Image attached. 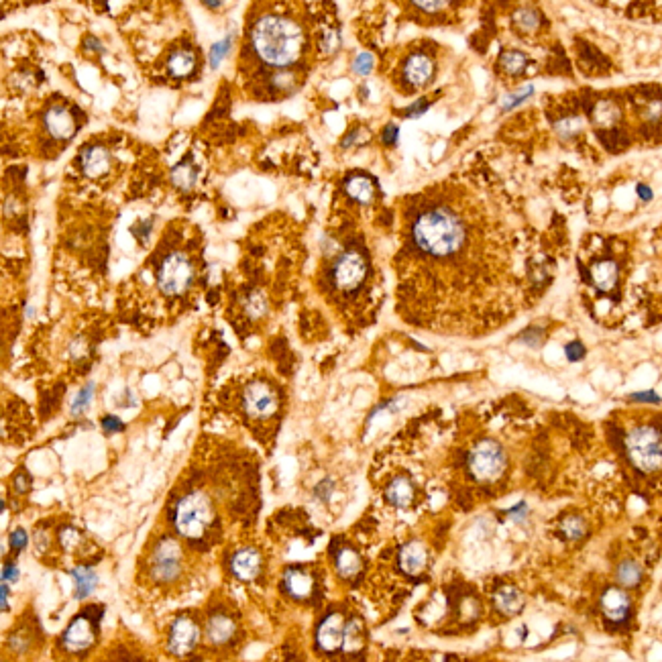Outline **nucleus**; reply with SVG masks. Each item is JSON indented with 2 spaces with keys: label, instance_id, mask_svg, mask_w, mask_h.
<instances>
[{
  "label": "nucleus",
  "instance_id": "f3484780",
  "mask_svg": "<svg viewBox=\"0 0 662 662\" xmlns=\"http://www.w3.org/2000/svg\"><path fill=\"white\" fill-rule=\"evenodd\" d=\"M43 636L45 634L39 630L37 619H27V615H25V617H21V624L15 626V630L9 632L6 646L11 648L16 656H27L29 652L39 646Z\"/></svg>",
  "mask_w": 662,
  "mask_h": 662
},
{
  "label": "nucleus",
  "instance_id": "f257e3e1",
  "mask_svg": "<svg viewBox=\"0 0 662 662\" xmlns=\"http://www.w3.org/2000/svg\"><path fill=\"white\" fill-rule=\"evenodd\" d=\"M395 255L398 312L440 335L479 337L520 310L526 253L507 206L442 181L405 198Z\"/></svg>",
  "mask_w": 662,
  "mask_h": 662
},
{
  "label": "nucleus",
  "instance_id": "f8f14e48",
  "mask_svg": "<svg viewBox=\"0 0 662 662\" xmlns=\"http://www.w3.org/2000/svg\"><path fill=\"white\" fill-rule=\"evenodd\" d=\"M202 632L204 619L198 610H181L172 617L165 630V652L174 658L192 656L198 648H202Z\"/></svg>",
  "mask_w": 662,
  "mask_h": 662
},
{
  "label": "nucleus",
  "instance_id": "393cba45",
  "mask_svg": "<svg viewBox=\"0 0 662 662\" xmlns=\"http://www.w3.org/2000/svg\"><path fill=\"white\" fill-rule=\"evenodd\" d=\"M617 263L612 259H605V261H598L593 267H591V281L599 291H612L617 284Z\"/></svg>",
  "mask_w": 662,
  "mask_h": 662
},
{
  "label": "nucleus",
  "instance_id": "58836bf2",
  "mask_svg": "<svg viewBox=\"0 0 662 662\" xmlns=\"http://www.w3.org/2000/svg\"><path fill=\"white\" fill-rule=\"evenodd\" d=\"M13 487H15L18 493H25V491H29V487H31V477H29V471H16L15 475H13Z\"/></svg>",
  "mask_w": 662,
  "mask_h": 662
},
{
  "label": "nucleus",
  "instance_id": "72a5a7b5",
  "mask_svg": "<svg viewBox=\"0 0 662 662\" xmlns=\"http://www.w3.org/2000/svg\"><path fill=\"white\" fill-rule=\"evenodd\" d=\"M563 534H565L568 540H579L583 534H585V524L579 517H568L563 522Z\"/></svg>",
  "mask_w": 662,
  "mask_h": 662
},
{
  "label": "nucleus",
  "instance_id": "39448f33",
  "mask_svg": "<svg viewBox=\"0 0 662 662\" xmlns=\"http://www.w3.org/2000/svg\"><path fill=\"white\" fill-rule=\"evenodd\" d=\"M251 43L265 64L286 67L300 57L304 49V33L288 16L267 15L257 21L251 33Z\"/></svg>",
  "mask_w": 662,
  "mask_h": 662
},
{
  "label": "nucleus",
  "instance_id": "de8ad7c7",
  "mask_svg": "<svg viewBox=\"0 0 662 662\" xmlns=\"http://www.w3.org/2000/svg\"><path fill=\"white\" fill-rule=\"evenodd\" d=\"M102 426H104V430H106V432L123 430V424H120V420H116L114 416H108V418H104V420H102Z\"/></svg>",
  "mask_w": 662,
  "mask_h": 662
},
{
  "label": "nucleus",
  "instance_id": "9b49d317",
  "mask_svg": "<svg viewBox=\"0 0 662 662\" xmlns=\"http://www.w3.org/2000/svg\"><path fill=\"white\" fill-rule=\"evenodd\" d=\"M267 565H269L267 554L251 538L228 544L223 556L226 575L241 583L261 581L267 573Z\"/></svg>",
  "mask_w": 662,
  "mask_h": 662
},
{
  "label": "nucleus",
  "instance_id": "7c9ffc66",
  "mask_svg": "<svg viewBox=\"0 0 662 662\" xmlns=\"http://www.w3.org/2000/svg\"><path fill=\"white\" fill-rule=\"evenodd\" d=\"M642 579V568L634 561H624L617 566V583L622 587H636Z\"/></svg>",
  "mask_w": 662,
  "mask_h": 662
},
{
  "label": "nucleus",
  "instance_id": "4468645a",
  "mask_svg": "<svg viewBox=\"0 0 662 662\" xmlns=\"http://www.w3.org/2000/svg\"><path fill=\"white\" fill-rule=\"evenodd\" d=\"M626 454L630 463L642 473H656L662 469V432L654 426H638L626 437Z\"/></svg>",
  "mask_w": 662,
  "mask_h": 662
},
{
  "label": "nucleus",
  "instance_id": "ea45409f",
  "mask_svg": "<svg viewBox=\"0 0 662 662\" xmlns=\"http://www.w3.org/2000/svg\"><path fill=\"white\" fill-rule=\"evenodd\" d=\"M25 546H27V532L23 528H16L15 532L11 534V550L21 552Z\"/></svg>",
  "mask_w": 662,
  "mask_h": 662
},
{
  "label": "nucleus",
  "instance_id": "7ed1b4c3",
  "mask_svg": "<svg viewBox=\"0 0 662 662\" xmlns=\"http://www.w3.org/2000/svg\"><path fill=\"white\" fill-rule=\"evenodd\" d=\"M200 554L174 530L159 524L139 554L135 581L151 598H179L200 575Z\"/></svg>",
  "mask_w": 662,
  "mask_h": 662
},
{
  "label": "nucleus",
  "instance_id": "79ce46f5",
  "mask_svg": "<svg viewBox=\"0 0 662 662\" xmlns=\"http://www.w3.org/2000/svg\"><path fill=\"white\" fill-rule=\"evenodd\" d=\"M412 2L424 13H437L447 4V0H412Z\"/></svg>",
  "mask_w": 662,
  "mask_h": 662
},
{
  "label": "nucleus",
  "instance_id": "a18cd8bd",
  "mask_svg": "<svg viewBox=\"0 0 662 662\" xmlns=\"http://www.w3.org/2000/svg\"><path fill=\"white\" fill-rule=\"evenodd\" d=\"M630 400H634V402H650V404H658V402H661V398H658L654 391H640V393H634Z\"/></svg>",
  "mask_w": 662,
  "mask_h": 662
},
{
  "label": "nucleus",
  "instance_id": "20e7f679",
  "mask_svg": "<svg viewBox=\"0 0 662 662\" xmlns=\"http://www.w3.org/2000/svg\"><path fill=\"white\" fill-rule=\"evenodd\" d=\"M223 405L232 414V418L239 420L242 428L251 432V437L261 444H267L275 438L279 422L284 418L286 400L284 391L274 379L265 375H251L235 388L226 389Z\"/></svg>",
  "mask_w": 662,
  "mask_h": 662
},
{
  "label": "nucleus",
  "instance_id": "cd10ccee",
  "mask_svg": "<svg viewBox=\"0 0 662 662\" xmlns=\"http://www.w3.org/2000/svg\"><path fill=\"white\" fill-rule=\"evenodd\" d=\"M196 179H198V167H196L192 159H184V162H179L174 169H172V181H174V186L179 188V190H192L196 184Z\"/></svg>",
  "mask_w": 662,
  "mask_h": 662
},
{
  "label": "nucleus",
  "instance_id": "a878e982",
  "mask_svg": "<svg viewBox=\"0 0 662 662\" xmlns=\"http://www.w3.org/2000/svg\"><path fill=\"white\" fill-rule=\"evenodd\" d=\"M493 603L503 615H516L524 607V599L514 587H501L493 598Z\"/></svg>",
  "mask_w": 662,
  "mask_h": 662
},
{
  "label": "nucleus",
  "instance_id": "ddd939ff",
  "mask_svg": "<svg viewBox=\"0 0 662 662\" xmlns=\"http://www.w3.org/2000/svg\"><path fill=\"white\" fill-rule=\"evenodd\" d=\"M507 467V456L498 440L481 438L477 440L465 456V471L477 483H493L498 481Z\"/></svg>",
  "mask_w": 662,
  "mask_h": 662
},
{
  "label": "nucleus",
  "instance_id": "6ab92c4d",
  "mask_svg": "<svg viewBox=\"0 0 662 662\" xmlns=\"http://www.w3.org/2000/svg\"><path fill=\"white\" fill-rule=\"evenodd\" d=\"M45 129L49 130V135L57 141H67L76 135L78 130V123H76V116L69 108L65 106H51L47 113H45Z\"/></svg>",
  "mask_w": 662,
  "mask_h": 662
},
{
  "label": "nucleus",
  "instance_id": "473e14b6",
  "mask_svg": "<svg viewBox=\"0 0 662 662\" xmlns=\"http://www.w3.org/2000/svg\"><path fill=\"white\" fill-rule=\"evenodd\" d=\"M593 118H595L598 125H612L617 118V111L610 102H601V104H598L595 113H593Z\"/></svg>",
  "mask_w": 662,
  "mask_h": 662
},
{
  "label": "nucleus",
  "instance_id": "4c0bfd02",
  "mask_svg": "<svg viewBox=\"0 0 662 662\" xmlns=\"http://www.w3.org/2000/svg\"><path fill=\"white\" fill-rule=\"evenodd\" d=\"M532 92H534L532 86H526V88H522V90L517 92V94L505 98V102H503V108H505V111H510V108H516L517 104H522V102H524L526 98L532 96Z\"/></svg>",
  "mask_w": 662,
  "mask_h": 662
},
{
  "label": "nucleus",
  "instance_id": "423d86ee",
  "mask_svg": "<svg viewBox=\"0 0 662 662\" xmlns=\"http://www.w3.org/2000/svg\"><path fill=\"white\" fill-rule=\"evenodd\" d=\"M204 632H202V650L204 654L228 656L237 654L245 642V628L239 607L223 598H212L202 610Z\"/></svg>",
  "mask_w": 662,
  "mask_h": 662
},
{
  "label": "nucleus",
  "instance_id": "c756f323",
  "mask_svg": "<svg viewBox=\"0 0 662 662\" xmlns=\"http://www.w3.org/2000/svg\"><path fill=\"white\" fill-rule=\"evenodd\" d=\"M526 65H528V57L522 53V51H503L501 53V67H503V72L505 74H510V76H516V74H522L524 69H526Z\"/></svg>",
  "mask_w": 662,
  "mask_h": 662
},
{
  "label": "nucleus",
  "instance_id": "2f4dec72",
  "mask_svg": "<svg viewBox=\"0 0 662 662\" xmlns=\"http://www.w3.org/2000/svg\"><path fill=\"white\" fill-rule=\"evenodd\" d=\"M514 23H516L522 31L532 33L536 31L538 25H540V15H538L534 9H520V11H516V15H514Z\"/></svg>",
  "mask_w": 662,
  "mask_h": 662
},
{
  "label": "nucleus",
  "instance_id": "f03ea898",
  "mask_svg": "<svg viewBox=\"0 0 662 662\" xmlns=\"http://www.w3.org/2000/svg\"><path fill=\"white\" fill-rule=\"evenodd\" d=\"M259 507L257 452L237 440L204 437L165 500L162 524L211 554L245 540L257 524Z\"/></svg>",
  "mask_w": 662,
  "mask_h": 662
},
{
  "label": "nucleus",
  "instance_id": "0eeeda50",
  "mask_svg": "<svg viewBox=\"0 0 662 662\" xmlns=\"http://www.w3.org/2000/svg\"><path fill=\"white\" fill-rule=\"evenodd\" d=\"M198 259L188 247H167L153 261L155 288L167 300H179L196 286Z\"/></svg>",
  "mask_w": 662,
  "mask_h": 662
},
{
  "label": "nucleus",
  "instance_id": "6e6552de",
  "mask_svg": "<svg viewBox=\"0 0 662 662\" xmlns=\"http://www.w3.org/2000/svg\"><path fill=\"white\" fill-rule=\"evenodd\" d=\"M314 638L316 650L324 654H355L365 644V626L361 617H347L344 612L335 610L320 619Z\"/></svg>",
  "mask_w": 662,
  "mask_h": 662
},
{
  "label": "nucleus",
  "instance_id": "412c9836",
  "mask_svg": "<svg viewBox=\"0 0 662 662\" xmlns=\"http://www.w3.org/2000/svg\"><path fill=\"white\" fill-rule=\"evenodd\" d=\"M332 561H335V568H337L339 577L344 581L355 579L357 575H361V571H363V559H361L359 550L351 544H339L337 550L332 552Z\"/></svg>",
  "mask_w": 662,
  "mask_h": 662
},
{
  "label": "nucleus",
  "instance_id": "bb28decb",
  "mask_svg": "<svg viewBox=\"0 0 662 662\" xmlns=\"http://www.w3.org/2000/svg\"><path fill=\"white\" fill-rule=\"evenodd\" d=\"M69 573H72V577H74V581H76V591H74V595L78 599L88 598V595L94 591V585H96L98 581L96 573L86 565H76Z\"/></svg>",
  "mask_w": 662,
  "mask_h": 662
},
{
  "label": "nucleus",
  "instance_id": "1a4fd4ad",
  "mask_svg": "<svg viewBox=\"0 0 662 662\" xmlns=\"http://www.w3.org/2000/svg\"><path fill=\"white\" fill-rule=\"evenodd\" d=\"M369 277L371 263L367 253L357 247H347L332 259L326 271V284L340 298H353L369 284Z\"/></svg>",
  "mask_w": 662,
  "mask_h": 662
},
{
  "label": "nucleus",
  "instance_id": "2eb2a0df",
  "mask_svg": "<svg viewBox=\"0 0 662 662\" xmlns=\"http://www.w3.org/2000/svg\"><path fill=\"white\" fill-rule=\"evenodd\" d=\"M279 589L288 599L302 603V601H310L316 595L318 579H316L314 571H310L308 566H290L284 571V575L279 579Z\"/></svg>",
  "mask_w": 662,
  "mask_h": 662
},
{
  "label": "nucleus",
  "instance_id": "8fccbe9b",
  "mask_svg": "<svg viewBox=\"0 0 662 662\" xmlns=\"http://www.w3.org/2000/svg\"><path fill=\"white\" fill-rule=\"evenodd\" d=\"M204 4H208L211 9H218L220 6V0H202Z\"/></svg>",
  "mask_w": 662,
  "mask_h": 662
},
{
  "label": "nucleus",
  "instance_id": "c03bdc74",
  "mask_svg": "<svg viewBox=\"0 0 662 662\" xmlns=\"http://www.w3.org/2000/svg\"><path fill=\"white\" fill-rule=\"evenodd\" d=\"M398 135H400V129H398V125H388V127L383 129V135H381V139H383V143H386V145H393V143L398 141Z\"/></svg>",
  "mask_w": 662,
  "mask_h": 662
},
{
  "label": "nucleus",
  "instance_id": "dca6fc26",
  "mask_svg": "<svg viewBox=\"0 0 662 662\" xmlns=\"http://www.w3.org/2000/svg\"><path fill=\"white\" fill-rule=\"evenodd\" d=\"M430 563V552L422 540H408L398 550V568L408 579H416L426 573Z\"/></svg>",
  "mask_w": 662,
  "mask_h": 662
},
{
  "label": "nucleus",
  "instance_id": "c85d7f7f",
  "mask_svg": "<svg viewBox=\"0 0 662 662\" xmlns=\"http://www.w3.org/2000/svg\"><path fill=\"white\" fill-rule=\"evenodd\" d=\"M194 65H196L194 53H190V51L181 49V51H176V53L169 57V62H167V69H169V74H172V76H176V78H186V76H190V74H192Z\"/></svg>",
  "mask_w": 662,
  "mask_h": 662
},
{
  "label": "nucleus",
  "instance_id": "a19ab883",
  "mask_svg": "<svg viewBox=\"0 0 662 662\" xmlns=\"http://www.w3.org/2000/svg\"><path fill=\"white\" fill-rule=\"evenodd\" d=\"M565 353L568 361H581L583 357H585V347H583L579 340H573V342L566 344Z\"/></svg>",
  "mask_w": 662,
  "mask_h": 662
},
{
  "label": "nucleus",
  "instance_id": "c9c22d12",
  "mask_svg": "<svg viewBox=\"0 0 662 662\" xmlns=\"http://www.w3.org/2000/svg\"><path fill=\"white\" fill-rule=\"evenodd\" d=\"M92 395H94V383H88V386H86V388L82 389L80 393L76 395L72 412H74L76 416H78V414H82V412H84V410L88 408V404L92 402Z\"/></svg>",
  "mask_w": 662,
  "mask_h": 662
},
{
  "label": "nucleus",
  "instance_id": "37998d69",
  "mask_svg": "<svg viewBox=\"0 0 662 662\" xmlns=\"http://www.w3.org/2000/svg\"><path fill=\"white\" fill-rule=\"evenodd\" d=\"M428 106H430V102L428 100H418L416 104H412L408 111H405V116H410V118H416V116H420L428 111Z\"/></svg>",
  "mask_w": 662,
  "mask_h": 662
},
{
  "label": "nucleus",
  "instance_id": "49530a36",
  "mask_svg": "<svg viewBox=\"0 0 662 662\" xmlns=\"http://www.w3.org/2000/svg\"><path fill=\"white\" fill-rule=\"evenodd\" d=\"M16 577H18V573H16L15 563H13V561H11V563L6 561V563H4V573H2V579H4V583L9 581V579H11V581H16Z\"/></svg>",
  "mask_w": 662,
  "mask_h": 662
},
{
  "label": "nucleus",
  "instance_id": "e433bc0d",
  "mask_svg": "<svg viewBox=\"0 0 662 662\" xmlns=\"http://www.w3.org/2000/svg\"><path fill=\"white\" fill-rule=\"evenodd\" d=\"M353 69L359 76H367L373 69V55L371 53H359L353 62Z\"/></svg>",
  "mask_w": 662,
  "mask_h": 662
},
{
  "label": "nucleus",
  "instance_id": "9d476101",
  "mask_svg": "<svg viewBox=\"0 0 662 662\" xmlns=\"http://www.w3.org/2000/svg\"><path fill=\"white\" fill-rule=\"evenodd\" d=\"M104 607L88 605L80 614L74 615L67 628L57 638L55 650L65 658H84L88 656L100 642V624H102Z\"/></svg>",
  "mask_w": 662,
  "mask_h": 662
},
{
  "label": "nucleus",
  "instance_id": "09e8293b",
  "mask_svg": "<svg viewBox=\"0 0 662 662\" xmlns=\"http://www.w3.org/2000/svg\"><path fill=\"white\" fill-rule=\"evenodd\" d=\"M636 192H638V196H640V198H642L644 202H648V200H652V190H650L648 186H644V184H638V188H636Z\"/></svg>",
  "mask_w": 662,
  "mask_h": 662
},
{
  "label": "nucleus",
  "instance_id": "4be33fe9",
  "mask_svg": "<svg viewBox=\"0 0 662 662\" xmlns=\"http://www.w3.org/2000/svg\"><path fill=\"white\" fill-rule=\"evenodd\" d=\"M630 598L619 587H610V589L603 591V595H601V612L610 622H624L630 615Z\"/></svg>",
  "mask_w": 662,
  "mask_h": 662
},
{
  "label": "nucleus",
  "instance_id": "f704fd0d",
  "mask_svg": "<svg viewBox=\"0 0 662 662\" xmlns=\"http://www.w3.org/2000/svg\"><path fill=\"white\" fill-rule=\"evenodd\" d=\"M230 37H225L223 41H218V43H214L211 49V67H218L220 62L226 57V53H228V49H230Z\"/></svg>",
  "mask_w": 662,
  "mask_h": 662
},
{
  "label": "nucleus",
  "instance_id": "a211bd4d",
  "mask_svg": "<svg viewBox=\"0 0 662 662\" xmlns=\"http://www.w3.org/2000/svg\"><path fill=\"white\" fill-rule=\"evenodd\" d=\"M383 500L395 510H408L416 501V485L408 475H395L383 489Z\"/></svg>",
  "mask_w": 662,
  "mask_h": 662
},
{
  "label": "nucleus",
  "instance_id": "5701e85b",
  "mask_svg": "<svg viewBox=\"0 0 662 662\" xmlns=\"http://www.w3.org/2000/svg\"><path fill=\"white\" fill-rule=\"evenodd\" d=\"M82 172L88 178H100L111 169V153L102 145H88L80 155Z\"/></svg>",
  "mask_w": 662,
  "mask_h": 662
},
{
  "label": "nucleus",
  "instance_id": "aec40b11",
  "mask_svg": "<svg viewBox=\"0 0 662 662\" xmlns=\"http://www.w3.org/2000/svg\"><path fill=\"white\" fill-rule=\"evenodd\" d=\"M434 64L426 53H414L405 60L404 64V80L412 88H422L432 80Z\"/></svg>",
  "mask_w": 662,
  "mask_h": 662
},
{
  "label": "nucleus",
  "instance_id": "b1692460",
  "mask_svg": "<svg viewBox=\"0 0 662 662\" xmlns=\"http://www.w3.org/2000/svg\"><path fill=\"white\" fill-rule=\"evenodd\" d=\"M344 192L351 196V200H355L357 204H371L375 198V184L369 176L363 174H353L344 179Z\"/></svg>",
  "mask_w": 662,
  "mask_h": 662
}]
</instances>
